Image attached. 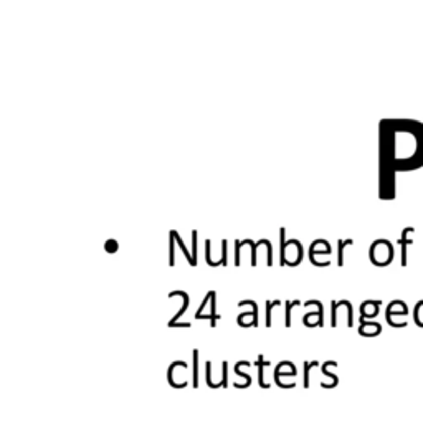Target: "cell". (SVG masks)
I'll use <instances>...</instances> for the list:
<instances>
[{
  "mask_svg": "<svg viewBox=\"0 0 423 423\" xmlns=\"http://www.w3.org/2000/svg\"><path fill=\"white\" fill-rule=\"evenodd\" d=\"M410 233H415V228H412V226L405 228L403 233H402V238H400V247H402V266H407V247L412 245V243H413L412 238H408Z\"/></svg>",
  "mask_w": 423,
  "mask_h": 423,
  "instance_id": "1",
  "label": "cell"
},
{
  "mask_svg": "<svg viewBox=\"0 0 423 423\" xmlns=\"http://www.w3.org/2000/svg\"><path fill=\"white\" fill-rule=\"evenodd\" d=\"M380 331H382V327L377 323H366V321H362V326L359 332L362 336H377L380 334Z\"/></svg>",
  "mask_w": 423,
  "mask_h": 423,
  "instance_id": "2",
  "label": "cell"
},
{
  "mask_svg": "<svg viewBox=\"0 0 423 423\" xmlns=\"http://www.w3.org/2000/svg\"><path fill=\"white\" fill-rule=\"evenodd\" d=\"M256 366H258V380H260V387L261 389H268L270 384H265L263 380V367L268 366V362L263 360V355H258V362H256Z\"/></svg>",
  "mask_w": 423,
  "mask_h": 423,
  "instance_id": "3",
  "label": "cell"
},
{
  "mask_svg": "<svg viewBox=\"0 0 423 423\" xmlns=\"http://www.w3.org/2000/svg\"><path fill=\"white\" fill-rule=\"evenodd\" d=\"M195 389L199 387V350H194V384Z\"/></svg>",
  "mask_w": 423,
  "mask_h": 423,
  "instance_id": "4",
  "label": "cell"
},
{
  "mask_svg": "<svg viewBox=\"0 0 423 423\" xmlns=\"http://www.w3.org/2000/svg\"><path fill=\"white\" fill-rule=\"evenodd\" d=\"M311 367H318V362H305V379H303V385H305V389L309 387V369Z\"/></svg>",
  "mask_w": 423,
  "mask_h": 423,
  "instance_id": "5",
  "label": "cell"
},
{
  "mask_svg": "<svg viewBox=\"0 0 423 423\" xmlns=\"http://www.w3.org/2000/svg\"><path fill=\"white\" fill-rule=\"evenodd\" d=\"M309 305H316V306H318V326H323V324H324V319H323V305H321L319 301H308V303H305V306H309Z\"/></svg>",
  "mask_w": 423,
  "mask_h": 423,
  "instance_id": "6",
  "label": "cell"
},
{
  "mask_svg": "<svg viewBox=\"0 0 423 423\" xmlns=\"http://www.w3.org/2000/svg\"><path fill=\"white\" fill-rule=\"evenodd\" d=\"M245 305H250L253 308V326L256 327L258 326V308H256V303L255 301H241L238 306H245Z\"/></svg>",
  "mask_w": 423,
  "mask_h": 423,
  "instance_id": "7",
  "label": "cell"
},
{
  "mask_svg": "<svg viewBox=\"0 0 423 423\" xmlns=\"http://www.w3.org/2000/svg\"><path fill=\"white\" fill-rule=\"evenodd\" d=\"M352 243H354L352 240H345V241L341 240V241H339V266L344 265V255H342V253H344V252H342L344 247H345V245H352Z\"/></svg>",
  "mask_w": 423,
  "mask_h": 423,
  "instance_id": "8",
  "label": "cell"
},
{
  "mask_svg": "<svg viewBox=\"0 0 423 423\" xmlns=\"http://www.w3.org/2000/svg\"><path fill=\"white\" fill-rule=\"evenodd\" d=\"M296 305H299V301H288L286 303V326H291V309H293V306H296Z\"/></svg>",
  "mask_w": 423,
  "mask_h": 423,
  "instance_id": "9",
  "label": "cell"
},
{
  "mask_svg": "<svg viewBox=\"0 0 423 423\" xmlns=\"http://www.w3.org/2000/svg\"><path fill=\"white\" fill-rule=\"evenodd\" d=\"M222 371H223V374H222V382L218 384V387H226L228 384V364H226V362H223L222 364Z\"/></svg>",
  "mask_w": 423,
  "mask_h": 423,
  "instance_id": "10",
  "label": "cell"
},
{
  "mask_svg": "<svg viewBox=\"0 0 423 423\" xmlns=\"http://www.w3.org/2000/svg\"><path fill=\"white\" fill-rule=\"evenodd\" d=\"M276 305H279V301L268 303V306H266V326H271V308L276 306Z\"/></svg>",
  "mask_w": 423,
  "mask_h": 423,
  "instance_id": "11",
  "label": "cell"
}]
</instances>
